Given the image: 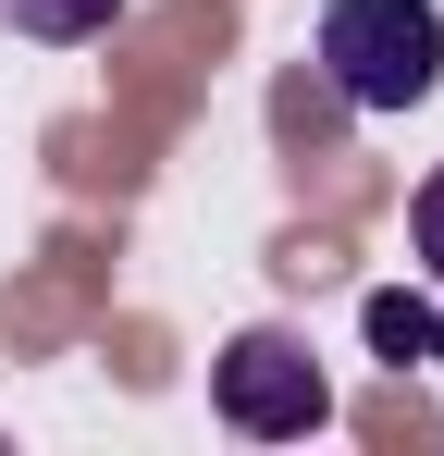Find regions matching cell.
Instances as JSON below:
<instances>
[{
	"label": "cell",
	"mask_w": 444,
	"mask_h": 456,
	"mask_svg": "<svg viewBox=\"0 0 444 456\" xmlns=\"http://www.w3.org/2000/svg\"><path fill=\"white\" fill-rule=\"evenodd\" d=\"M321 75H333V99L370 111V124L420 111L444 86V12L432 0H333V12H321Z\"/></svg>",
	"instance_id": "obj_1"
},
{
	"label": "cell",
	"mask_w": 444,
	"mask_h": 456,
	"mask_svg": "<svg viewBox=\"0 0 444 456\" xmlns=\"http://www.w3.org/2000/svg\"><path fill=\"white\" fill-rule=\"evenodd\" d=\"M210 407H222V432H247V444H308V432L333 419L321 346H308V333H284V321L234 333V346L210 358Z\"/></svg>",
	"instance_id": "obj_2"
},
{
	"label": "cell",
	"mask_w": 444,
	"mask_h": 456,
	"mask_svg": "<svg viewBox=\"0 0 444 456\" xmlns=\"http://www.w3.org/2000/svg\"><path fill=\"white\" fill-rule=\"evenodd\" d=\"M358 321H370V346H382L395 370H407V358L432 370V358H444V308H432V297H407V284H382V297H370Z\"/></svg>",
	"instance_id": "obj_3"
},
{
	"label": "cell",
	"mask_w": 444,
	"mask_h": 456,
	"mask_svg": "<svg viewBox=\"0 0 444 456\" xmlns=\"http://www.w3.org/2000/svg\"><path fill=\"white\" fill-rule=\"evenodd\" d=\"M0 12H12V37H37V50H86V37L124 25V0H0Z\"/></svg>",
	"instance_id": "obj_4"
},
{
	"label": "cell",
	"mask_w": 444,
	"mask_h": 456,
	"mask_svg": "<svg viewBox=\"0 0 444 456\" xmlns=\"http://www.w3.org/2000/svg\"><path fill=\"white\" fill-rule=\"evenodd\" d=\"M407 247H420V272L444 284V160L420 173V198H407Z\"/></svg>",
	"instance_id": "obj_5"
}]
</instances>
